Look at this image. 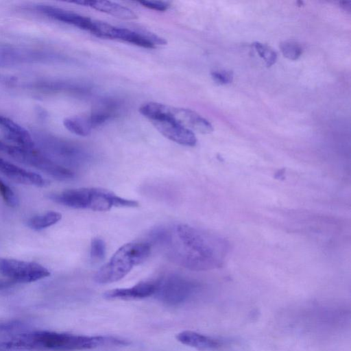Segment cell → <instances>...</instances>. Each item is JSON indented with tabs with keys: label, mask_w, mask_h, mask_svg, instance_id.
<instances>
[{
	"label": "cell",
	"mask_w": 351,
	"mask_h": 351,
	"mask_svg": "<svg viewBox=\"0 0 351 351\" xmlns=\"http://www.w3.org/2000/svg\"><path fill=\"white\" fill-rule=\"evenodd\" d=\"M128 343L126 340L110 336H87L50 330H35L10 336L0 341V348L29 351H74Z\"/></svg>",
	"instance_id": "2"
},
{
	"label": "cell",
	"mask_w": 351,
	"mask_h": 351,
	"mask_svg": "<svg viewBox=\"0 0 351 351\" xmlns=\"http://www.w3.org/2000/svg\"><path fill=\"white\" fill-rule=\"evenodd\" d=\"M151 244L145 242L129 243L122 245L110 261L95 274L98 284H109L120 280L133 268L145 261L150 255Z\"/></svg>",
	"instance_id": "3"
},
{
	"label": "cell",
	"mask_w": 351,
	"mask_h": 351,
	"mask_svg": "<svg viewBox=\"0 0 351 351\" xmlns=\"http://www.w3.org/2000/svg\"><path fill=\"white\" fill-rule=\"evenodd\" d=\"M14 284L15 283L14 282L6 278H0V290L7 289Z\"/></svg>",
	"instance_id": "24"
},
{
	"label": "cell",
	"mask_w": 351,
	"mask_h": 351,
	"mask_svg": "<svg viewBox=\"0 0 351 351\" xmlns=\"http://www.w3.org/2000/svg\"><path fill=\"white\" fill-rule=\"evenodd\" d=\"M280 47L283 56L291 60L298 59L303 51L302 46L294 40L284 41L280 44Z\"/></svg>",
	"instance_id": "17"
},
{
	"label": "cell",
	"mask_w": 351,
	"mask_h": 351,
	"mask_svg": "<svg viewBox=\"0 0 351 351\" xmlns=\"http://www.w3.org/2000/svg\"><path fill=\"white\" fill-rule=\"evenodd\" d=\"M106 255V243L100 238H95L90 244V256L92 259L101 261Z\"/></svg>",
	"instance_id": "20"
},
{
	"label": "cell",
	"mask_w": 351,
	"mask_h": 351,
	"mask_svg": "<svg viewBox=\"0 0 351 351\" xmlns=\"http://www.w3.org/2000/svg\"><path fill=\"white\" fill-rule=\"evenodd\" d=\"M253 46L267 66H271L275 64L277 60V53L271 47L258 42L253 43Z\"/></svg>",
	"instance_id": "18"
},
{
	"label": "cell",
	"mask_w": 351,
	"mask_h": 351,
	"mask_svg": "<svg viewBox=\"0 0 351 351\" xmlns=\"http://www.w3.org/2000/svg\"><path fill=\"white\" fill-rule=\"evenodd\" d=\"M156 289V281H144L132 287L109 290L104 293V298L107 300L143 299L154 295Z\"/></svg>",
	"instance_id": "12"
},
{
	"label": "cell",
	"mask_w": 351,
	"mask_h": 351,
	"mask_svg": "<svg viewBox=\"0 0 351 351\" xmlns=\"http://www.w3.org/2000/svg\"><path fill=\"white\" fill-rule=\"evenodd\" d=\"M197 285L193 281L178 274H169L156 281L154 295L168 306H177L194 293Z\"/></svg>",
	"instance_id": "5"
},
{
	"label": "cell",
	"mask_w": 351,
	"mask_h": 351,
	"mask_svg": "<svg viewBox=\"0 0 351 351\" xmlns=\"http://www.w3.org/2000/svg\"><path fill=\"white\" fill-rule=\"evenodd\" d=\"M138 3L149 9L163 12L169 9L170 3L165 1H139Z\"/></svg>",
	"instance_id": "22"
},
{
	"label": "cell",
	"mask_w": 351,
	"mask_h": 351,
	"mask_svg": "<svg viewBox=\"0 0 351 351\" xmlns=\"http://www.w3.org/2000/svg\"><path fill=\"white\" fill-rule=\"evenodd\" d=\"M46 143L47 154H51L54 162L64 167L80 166L88 160V153L77 145L53 136L48 137Z\"/></svg>",
	"instance_id": "7"
},
{
	"label": "cell",
	"mask_w": 351,
	"mask_h": 351,
	"mask_svg": "<svg viewBox=\"0 0 351 351\" xmlns=\"http://www.w3.org/2000/svg\"><path fill=\"white\" fill-rule=\"evenodd\" d=\"M61 218L62 215L60 213L48 211L30 218L27 221V226L32 230H41L56 224Z\"/></svg>",
	"instance_id": "16"
},
{
	"label": "cell",
	"mask_w": 351,
	"mask_h": 351,
	"mask_svg": "<svg viewBox=\"0 0 351 351\" xmlns=\"http://www.w3.org/2000/svg\"><path fill=\"white\" fill-rule=\"evenodd\" d=\"M349 1H342L341 2V6H343L346 10H350V5H347V3H348Z\"/></svg>",
	"instance_id": "25"
},
{
	"label": "cell",
	"mask_w": 351,
	"mask_h": 351,
	"mask_svg": "<svg viewBox=\"0 0 351 351\" xmlns=\"http://www.w3.org/2000/svg\"><path fill=\"white\" fill-rule=\"evenodd\" d=\"M139 112L150 121L162 117L171 119L191 131L201 134L213 132L212 124L196 112L156 102H149L139 108Z\"/></svg>",
	"instance_id": "4"
},
{
	"label": "cell",
	"mask_w": 351,
	"mask_h": 351,
	"mask_svg": "<svg viewBox=\"0 0 351 351\" xmlns=\"http://www.w3.org/2000/svg\"><path fill=\"white\" fill-rule=\"evenodd\" d=\"M176 337L181 343L199 351H218L224 346L220 339L191 330L182 331Z\"/></svg>",
	"instance_id": "13"
},
{
	"label": "cell",
	"mask_w": 351,
	"mask_h": 351,
	"mask_svg": "<svg viewBox=\"0 0 351 351\" xmlns=\"http://www.w3.org/2000/svg\"><path fill=\"white\" fill-rule=\"evenodd\" d=\"M115 39H119L144 48L152 49L156 45H165L162 37L146 29H131L117 27Z\"/></svg>",
	"instance_id": "10"
},
{
	"label": "cell",
	"mask_w": 351,
	"mask_h": 351,
	"mask_svg": "<svg viewBox=\"0 0 351 351\" xmlns=\"http://www.w3.org/2000/svg\"><path fill=\"white\" fill-rule=\"evenodd\" d=\"M149 238L168 259L193 271L221 267L230 250L224 237L184 223L157 227Z\"/></svg>",
	"instance_id": "1"
},
{
	"label": "cell",
	"mask_w": 351,
	"mask_h": 351,
	"mask_svg": "<svg viewBox=\"0 0 351 351\" xmlns=\"http://www.w3.org/2000/svg\"><path fill=\"white\" fill-rule=\"evenodd\" d=\"M211 76L214 81L219 84H229L233 79L232 73L226 70L214 71L211 73Z\"/></svg>",
	"instance_id": "21"
},
{
	"label": "cell",
	"mask_w": 351,
	"mask_h": 351,
	"mask_svg": "<svg viewBox=\"0 0 351 351\" xmlns=\"http://www.w3.org/2000/svg\"><path fill=\"white\" fill-rule=\"evenodd\" d=\"M151 122L160 133L176 143L192 147L197 143L193 131L171 119L162 117Z\"/></svg>",
	"instance_id": "8"
},
{
	"label": "cell",
	"mask_w": 351,
	"mask_h": 351,
	"mask_svg": "<svg viewBox=\"0 0 351 351\" xmlns=\"http://www.w3.org/2000/svg\"><path fill=\"white\" fill-rule=\"evenodd\" d=\"M37 10L46 16L90 32L93 19L62 8L47 5H40Z\"/></svg>",
	"instance_id": "9"
},
{
	"label": "cell",
	"mask_w": 351,
	"mask_h": 351,
	"mask_svg": "<svg viewBox=\"0 0 351 351\" xmlns=\"http://www.w3.org/2000/svg\"><path fill=\"white\" fill-rule=\"evenodd\" d=\"M64 125L68 130L81 136H88L94 129L88 115L66 118L64 120Z\"/></svg>",
	"instance_id": "15"
},
{
	"label": "cell",
	"mask_w": 351,
	"mask_h": 351,
	"mask_svg": "<svg viewBox=\"0 0 351 351\" xmlns=\"http://www.w3.org/2000/svg\"><path fill=\"white\" fill-rule=\"evenodd\" d=\"M23 324L17 319L0 321V332H11L23 327Z\"/></svg>",
	"instance_id": "23"
},
{
	"label": "cell",
	"mask_w": 351,
	"mask_h": 351,
	"mask_svg": "<svg viewBox=\"0 0 351 351\" xmlns=\"http://www.w3.org/2000/svg\"><path fill=\"white\" fill-rule=\"evenodd\" d=\"M76 4L90 7L96 10L107 13L125 20L137 19V15L130 8L108 1L81 0L76 1Z\"/></svg>",
	"instance_id": "14"
},
{
	"label": "cell",
	"mask_w": 351,
	"mask_h": 351,
	"mask_svg": "<svg viewBox=\"0 0 351 351\" xmlns=\"http://www.w3.org/2000/svg\"><path fill=\"white\" fill-rule=\"evenodd\" d=\"M0 195L9 206L16 207L18 206L19 200L17 195L1 178H0Z\"/></svg>",
	"instance_id": "19"
},
{
	"label": "cell",
	"mask_w": 351,
	"mask_h": 351,
	"mask_svg": "<svg viewBox=\"0 0 351 351\" xmlns=\"http://www.w3.org/2000/svg\"><path fill=\"white\" fill-rule=\"evenodd\" d=\"M0 273L14 283L32 282L50 275L39 263L4 258H0Z\"/></svg>",
	"instance_id": "6"
},
{
	"label": "cell",
	"mask_w": 351,
	"mask_h": 351,
	"mask_svg": "<svg viewBox=\"0 0 351 351\" xmlns=\"http://www.w3.org/2000/svg\"><path fill=\"white\" fill-rule=\"evenodd\" d=\"M0 130L4 138L15 145L26 148L35 147V142L28 131L3 115H0Z\"/></svg>",
	"instance_id": "11"
}]
</instances>
